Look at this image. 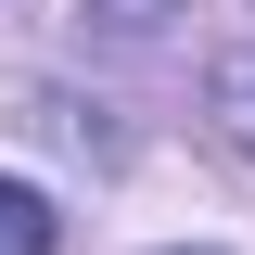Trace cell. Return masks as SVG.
<instances>
[{
    "instance_id": "1",
    "label": "cell",
    "mask_w": 255,
    "mask_h": 255,
    "mask_svg": "<svg viewBox=\"0 0 255 255\" xmlns=\"http://www.w3.org/2000/svg\"><path fill=\"white\" fill-rule=\"evenodd\" d=\"M0 255H51V191L0 179Z\"/></svg>"
},
{
    "instance_id": "2",
    "label": "cell",
    "mask_w": 255,
    "mask_h": 255,
    "mask_svg": "<svg viewBox=\"0 0 255 255\" xmlns=\"http://www.w3.org/2000/svg\"><path fill=\"white\" fill-rule=\"evenodd\" d=\"M217 115H230V140L255 153V51H230V64H217Z\"/></svg>"
}]
</instances>
